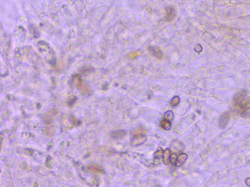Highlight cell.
<instances>
[{
	"instance_id": "7",
	"label": "cell",
	"mask_w": 250,
	"mask_h": 187,
	"mask_svg": "<svg viewBox=\"0 0 250 187\" xmlns=\"http://www.w3.org/2000/svg\"><path fill=\"white\" fill-rule=\"evenodd\" d=\"M161 125L163 129H164L165 130H170L171 129L172 127V123L170 122V121L167 120V119H164L161 122Z\"/></svg>"
},
{
	"instance_id": "17",
	"label": "cell",
	"mask_w": 250,
	"mask_h": 187,
	"mask_svg": "<svg viewBox=\"0 0 250 187\" xmlns=\"http://www.w3.org/2000/svg\"><path fill=\"white\" fill-rule=\"evenodd\" d=\"M241 116L244 117H250V107L242 113Z\"/></svg>"
},
{
	"instance_id": "18",
	"label": "cell",
	"mask_w": 250,
	"mask_h": 187,
	"mask_svg": "<svg viewBox=\"0 0 250 187\" xmlns=\"http://www.w3.org/2000/svg\"><path fill=\"white\" fill-rule=\"evenodd\" d=\"M245 182H246V184L250 187V178H248L246 179Z\"/></svg>"
},
{
	"instance_id": "3",
	"label": "cell",
	"mask_w": 250,
	"mask_h": 187,
	"mask_svg": "<svg viewBox=\"0 0 250 187\" xmlns=\"http://www.w3.org/2000/svg\"><path fill=\"white\" fill-rule=\"evenodd\" d=\"M229 120V114H228L227 113H225L224 114H223L220 117V119H219V125L220 126L223 128L225 127L227 124Z\"/></svg>"
},
{
	"instance_id": "5",
	"label": "cell",
	"mask_w": 250,
	"mask_h": 187,
	"mask_svg": "<svg viewBox=\"0 0 250 187\" xmlns=\"http://www.w3.org/2000/svg\"><path fill=\"white\" fill-rule=\"evenodd\" d=\"M188 159V155L185 153H182L179 155L177 159V162L176 164H179V165L183 164Z\"/></svg>"
},
{
	"instance_id": "10",
	"label": "cell",
	"mask_w": 250,
	"mask_h": 187,
	"mask_svg": "<svg viewBox=\"0 0 250 187\" xmlns=\"http://www.w3.org/2000/svg\"><path fill=\"white\" fill-rule=\"evenodd\" d=\"M174 9H173L172 7H168L167 9V12H166V19H167V20H170L171 19H173L174 16Z\"/></svg>"
},
{
	"instance_id": "6",
	"label": "cell",
	"mask_w": 250,
	"mask_h": 187,
	"mask_svg": "<svg viewBox=\"0 0 250 187\" xmlns=\"http://www.w3.org/2000/svg\"><path fill=\"white\" fill-rule=\"evenodd\" d=\"M163 153H164V151H163V150L161 148H160V147L158 148L157 151L154 154L155 161H157V160H158L159 161H160V159L163 157Z\"/></svg>"
},
{
	"instance_id": "12",
	"label": "cell",
	"mask_w": 250,
	"mask_h": 187,
	"mask_svg": "<svg viewBox=\"0 0 250 187\" xmlns=\"http://www.w3.org/2000/svg\"><path fill=\"white\" fill-rule=\"evenodd\" d=\"M125 134H126V133L124 131L119 130V131H117L112 132V136L116 139H117V138L119 139V138H121V137H123L125 135Z\"/></svg>"
},
{
	"instance_id": "1",
	"label": "cell",
	"mask_w": 250,
	"mask_h": 187,
	"mask_svg": "<svg viewBox=\"0 0 250 187\" xmlns=\"http://www.w3.org/2000/svg\"><path fill=\"white\" fill-rule=\"evenodd\" d=\"M146 140V137L142 134H137L132 139V143L135 146L144 143Z\"/></svg>"
},
{
	"instance_id": "14",
	"label": "cell",
	"mask_w": 250,
	"mask_h": 187,
	"mask_svg": "<svg viewBox=\"0 0 250 187\" xmlns=\"http://www.w3.org/2000/svg\"><path fill=\"white\" fill-rule=\"evenodd\" d=\"M173 114L171 111H168L166 112V114H165L164 117L165 119L169 120V121H172L173 119Z\"/></svg>"
},
{
	"instance_id": "16",
	"label": "cell",
	"mask_w": 250,
	"mask_h": 187,
	"mask_svg": "<svg viewBox=\"0 0 250 187\" xmlns=\"http://www.w3.org/2000/svg\"><path fill=\"white\" fill-rule=\"evenodd\" d=\"M178 156L176 154H173L170 155V162L173 164L175 165L177 163Z\"/></svg>"
},
{
	"instance_id": "8",
	"label": "cell",
	"mask_w": 250,
	"mask_h": 187,
	"mask_svg": "<svg viewBox=\"0 0 250 187\" xmlns=\"http://www.w3.org/2000/svg\"><path fill=\"white\" fill-rule=\"evenodd\" d=\"M55 114V112L54 110L49 111L47 114L44 116V120L47 122H49L53 119Z\"/></svg>"
},
{
	"instance_id": "2",
	"label": "cell",
	"mask_w": 250,
	"mask_h": 187,
	"mask_svg": "<svg viewBox=\"0 0 250 187\" xmlns=\"http://www.w3.org/2000/svg\"><path fill=\"white\" fill-rule=\"evenodd\" d=\"M171 155V151L170 148L165 149L163 153L162 160L165 165L169 164L170 162V156Z\"/></svg>"
},
{
	"instance_id": "4",
	"label": "cell",
	"mask_w": 250,
	"mask_h": 187,
	"mask_svg": "<svg viewBox=\"0 0 250 187\" xmlns=\"http://www.w3.org/2000/svg\"><path fill=\"white\" fill-rule=\"evenodd\" d=\"M149 50L150 53H152V54L156 57L158 58H161L162 57V53L159 49L151 46V47H149Z\"/></svg>"
},
{
	"instance_id": "11",
	"label": "cell",
	"mask_w": 250,
	"mask_h": 187,
	"mask_svg": "<svg viewBox=\"0 0 250 187\" xmlns=\"http://www.w3.org/2000/svg\"><path fill=\"white\" fill-rule=\"evenodd\" d=\"M245 94H246V93L245 91H242L240 93H238L234 97V102L236 103H239L244 97L246 95Z\"/></svg>"
},
{
	"instance_id": "9",
	"label": "cell",
	"mask_w": 250,
	"mask_h": 187,
	"mask_svg": "<svg viewBox=\"0 0 250 187\" xmlns=\"http://www.w3.org/2000/svg\"><path fill=\"white\" fill-rule=\"evenodd\" d=\"M240 107L243 109H247L250 107V97H248L247 99L241 102L240 103Z\"/></svg>"
},
{
	"instance_id": "13",
	"label": "cell",
	"mask_w": 250,
	"mask_h": 187,
	"mask_svg": "<svg viewBox=\"0 0 250 187\" xmlns=\"http://www.w3.org/2000/svg\"><path fill=\"white\" fill-rule=\"evenodd\" d=\"M180 97H179L178 96H175L172 99V100H170V104L172 107H176L180 103Z\"/></svg>"
},
{
	"instance_id": "15",
	"label": "cell",
	"mask_w": 250,
	"mask_h": 187,
	"mask_svg": "<svg viewBox=\"0 0 250 187\" xmlns=\"http://www.w3.org/2000/svg\"><path fill=\"white\" fill-rule=\"evenodd\" d=\"M89 169L90 170H91L92 171L96 173H101L103 171L100 167H98L97 166H93L92 165L89 167Z\"/></svg>"
}]
</instances>
